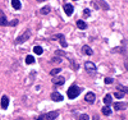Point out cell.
I'll return each instance as SVG.
<instances>
[{"mask_svg": "<svg viewBox=\"0 0 128 120\" xmlns=\"http://www.w3.org/2000/svg\"><path fill=\"white\" fill-rule=\"evenodd\" d=\"M95 9H105V10H109V4L105 1V0H94L92 1Z\"/></svg>", "mask_w": 128, "mask_h": 120, "instance_id": "cell-5", "label": "cell"}, {"mask_svg": "<svg viewBox=\"0 0 128 120\" xmlns=\"http://www.w3.org/2000/svg\"><path fill=\"white\" fill-rule=\"evenodd\" d=\"M12 6L16 10H20V8H22V3H20V0H12Z\"/></svg>", "mask_w": 128, "mask_h": 120, "instance_id": "cell-18", "label": "cell"}, {"mask_svg": "<svg viewBox=\"0 0 128 120\" xmlns=\"http://www.w3.org/2000/svg\"><path fill=\"white\" fill-rule=\"evenodd\" d=\"M31 37H32V31L28 28V29H26L20 36H18V37L16 38V43H17V45H20V43H23V42L28 41Z\"/></svg>", "mask_w": 128, "mask_h": 120, "instance_id": "cell-1", "label": "cell"}, {"mask_svg": "<svg viewBox=\"0 0 128 120\" xmlns=\"http://www.w3.org/2000/svg\"><path fill=\"white\" fill-rule=\"evenodd\" d=\"M64 83H66V78L64 77H54V79H52V84L55 87H60Z\"/></svg>", "mask_w": 128, "mask_h": 120, "instance_id": "cell-8", "label": "cell"}, {"mask_svg": "<svg viewBox=\"0 0 128 120\" xmlns=\"http://www.w3.org/2000/svg\"><path fill=\"white\" fill-rule=\"evenodd\" d=\"M55 54H56V55H62V56H66V58H68V60L70 61V64H72V67L73 68H76V69H74V70H77L78 68H80V65L76 63V61H74V59L72 58V55H69V54H67L66 51H62V50H56L55 51Z\"/></svg>", "mask_w": 128, "mask_h": 120, "instance_id": "cell-4", "label": "cell"}, {"mask_svg": "<svg viewBox=\"0 0 128 120\" xmlns=\"http://www.w3.org/2000/svg\"><path fill=\"white\" fill-rule=\"evenodd\" d=\"M116 88H118L119 91H122V93H124V95H127V92H128L127 87H124V86H120V84H118V86H116Z\"/></svg>", "mask_w": 128, "mask_h": 120, "instance_id": "cell-23", "label": "cell"}, {"mask_svg": "<svg viewBox=\"0 0 128 120\" xmlns=\"http://www.w3.org/2000/svg\"><path fill=\"white\" fill-rule=\"evenodd\" d=\"M114 81H113V78H110V77H108V78H105V83L106 84H112Z\"/></svg>", "mask_w": 128, "mask_h": 120, "instance_id": "cell-29", "label": "cell"}, {"mask_svg": "<svg viewBox=\"0 0 128 120\" xmlns=\"http://www.w3.org/2000/svg\"><path fill=\"white\" fill-rule=\"evenodd\" d=\"M50 97H51V100H52V101H55V102H60V101L64 100V99H63V96H62L58 91H54V92L50 95Z\"/></svg>", "mask_w": 128, "mask_h": 120, "instance_id": "cell-10", "label": "cell"}, {"mask_svg": "<svg viewBox=\"0 0 128 120\" xmlns=\"http://www.w3.org/2000/svg\"><path fill=\"white\" fill-rule=\"evenodd\" d=\"M19 23L18 22V19H14V20H12V22H9V27H13V26H17Z\"/></svg>", "mask_w": 128, "mask_h": 120, "instance_id": "cell-27", "label": "cell"}, {"mask_svg": "<svg viewBox=\"0 0 128 120\" xmlns=\"http://www.w3.org/2000/svg\"><path fill=\"white\" fill-rule=\"evenodd\" d=\"M8 106H9V97L4 95V96L2 97V107L4 109V110H6Z\"/></svg>", "mask_w": 128, "mask_h": 120, "instance_id": "cell-14", "label": "cell"}, {"mask_svg": "<svg viewBox=\"0 0 128 120\" xmlns=\"http://www.w3.org/2000/svg\"><path fill=\"white\" fill-rule=\"evenodd\" d=\"M127 109V104L126 102H115L114 104V110H126Z\"/></svg>", "mask_w": 128, "mask_h": 120, "instance_id": "cell-13", "label": "cell"}, {"mask_svg": "<svg viewBox=\"0 0 128 120\" xmlns=\"http://www.w3.org/2000/svg\"><path fill=\"white\" fill-rule=\"evenodd\" d=\"M90 15H91V10H90V9H84V10H83V17H84V18H88Z\"/></svg>", "mask_w": 128, "mask_h": 120, "instance_id": "cell-26", "label": "cell"}, {"mask_svg": "<svg viewBox=\"0 0 128 120\" xmlns=\"http://www.w3.org/2000/svg\"><path fill=\"white\" fill-rule=\"evenodd\" d=\"M84 69H86L87 72H96L98 67H96L95 63H92V61H86L84 63Z\"/></svg>", "mask_w": 128, "mask_h": 120, "instance_id": "cell-9", "label": "cell"}, {"mask_svg": "<svg viewBox=\"0 0 128 120\" xmlns=\"http://www.w3.org/2000/svg\"><path fill=\"white\" fill-rule=\"evenodd\" d=\"M0 26L2 27H9V20L5 15V13L0 9Z\"/></svg>", "mask_w": 128, "mask_h": 120, "instance_id": "cell-7", "label": "cell"}, {"mask_svg": "<svg viewBox=\"0 0 128 120\" xmlns=\"http://www.w3.org/2000/svg\"><path fill=\"white\" fill-rule=\"evenodd\" d=\"M34 52L37 54V55H41V54L44 52V49H42L41 46H35V47H34Z\"/></svg>", "mask_w": 128, "mask_h": 120, "instance_id": "cell-22", "label": "cell"}, {"mask_svg": "<svg viewBox=\"0 0 128 120\" xmlns=\"http://www.w3.org/2000/svg\"><path fill=\"white\" fill-rule=\"evenodd\" d=\"M101 111H102V114L104 115H106V116H109V115H112V113H113V110H112V107L109 106V105H105L102 109H101Z\"/></svg>", "mask_w": 128, "mask_h": 120, "instance_id": "cell-16", "label": "cell"}, {"mask_svg": "<svg viewBox=\"0 0 128 120\" xmlns=\"http://www.w3.org/2000/svg\"><path fill=\"white\" fill-rule=\"evenodd\" d=\"M74 1H77V0H74Z\"/></svg>", "mask_w": 128, "mask_h": 120, "instance_id": "cell-34", "label": "cell"}, {"mask_svg": "<svg viewBox=\"0 0 128 120\" xmlns=\"http://www.w3.org/2000/svg\"><path fill=\"white\" fill-rule=\"evenodd\" d=\"M112 99H113V97H112V95H110V93L105 95V96H104V104H105V105H110V104L113 102V100H112Z\"/></svg>", "mask_w": 128, "mask_h": 120, "instance_id": "cell-19", "label": "cell"}, {"mask_svg": "<svg viewBox=\"0 0 128 120\" xmlns=\"http://www.w3.org/2000/svg\"><path fill=\"white\" fill-rule=\"evenodd\" d=\"M62 72V69L60 68H55V69H52L51 72H50V75H52V77H55V75L58 74V73H60Z\"/></svg>", "mask_w": 128, "mask_h": 120, "instance_id": "cell-24", "label": "cell"}, {"mask_svg": "<svg viewBox=\"0 0 128 120\" xmlns=\"http://www.w3.org/2000/svg\"><path fill=\"white\" fill-rule=\"evenodd\" d=\"M51 40H59V42H60V45H62V47H64V49H67L68 47V43H67V41H66V36H64L63 33H56V35H54L51 37Z\"/></svg>", "mask_w": 128, "mask_h": 120, "instance_id": "cell-6", "label": "cell"}, {"mask_svg": "<svg viewBox=\"0 0 128 120\" xmlns=\"http://www.w3.org/2000/svg\"><path fill=\"white\" fill-rule=\"evenodd\" d=\"M17 120H23V119H22V118H18V119H17Z\"/></svg>", "mask_w": 128, "mask_h": 120, "instance_id": "cell-33", "label": "cell"}, {"mask_svg": "<svg viewBox=\"0 0 128 120\" xmlns=\"http://www.w3.org/2000/svg\"><path fill=\"white\" fill-rule=\"evenodd\" d=\"M81 92H82V88H81V87H78V86H76V84H73V86L69 87V90H68V97L73 100V99H76V97H78Z\"/></svg>", "mask_w": 128, "mask_h": 120, "instance_id": "cell-2", "label": "cell"}, {"mask_svg": "<svg viewBox=\"0 0 128 120\" xmlns=\"http://www.w3.org/2000/svg\"><path fill=\"white\" fill-rule=\"evenodd\" d=\"M37 3H41V1H46V0H36Z\"/></svg>", "mask_w": 128, "mask_h": 120, "instance_id": "cell-32", "label": "cell"}, {"mask_svg": "<svg viewBox=\"0 0 128 120\" xmlns=\"http://www.w3.org/2000/svg\"><path fill=\"white\" fill-rule=\"evenodd\" d=\"M76 24H77V28H78V29H82V31L87 28V23H86L84 20H82V19H78Z\"/></svg>", "mask_w": 128, "mask_h": 120, "instance_id": "cell-15", "label": "cell"}, {"mask_svg": "<svg viewBox=\"0 0 128 120\" xmlns=\"http://www.w3.org/2000/svg\"><path fill=\"white\" fill-rule=\"evenodd\" d=\"M124 96H126V95L122 93V92H115V97H116V99H123Z\"/></svg>", "mask_w": 128, "mask_h": 120, "instance_id": "cell-28", "label": "cell"}, {"mask_svg": "<svg viewBox=\"0 0 128 120\" xmlns=\"http://www.w3.org/2000/svg\"><path fill=\"white\" fill-rule=\"evenodd\" d=\"M40 12H41V14H44V15H46V14H49L50 12H51V8L48 5V6H44V8H41V10H40Z\"/></svg>", "mask_w": 128, "mask_h": 120, "instance_id": "cell-20", "label": "cell"}, {"mask_svg": "<svg viewBox=\"0 0 128 120\" xmlns=\"http://www.w3.org/2000/svg\"><path fill=\"white\" fill-rule=\"evenodd\" d=\"M84 100H86V102H88V104H94L95 100H96V96H95L94 92H87L86 96H84Z\"/></svg>", "mask_w": 128, "mask_h": 120, "instance_id": "cell-11", "label": "cell"}, {"mask_svg": "<svg viewBox=\"0 0 128 120\" xmlns=\"http://www.w3.org/2000/svg\"><path fill=\"white\" fill-rule=\"evenodd\" d=\"M94 120H99V116H98V115H95V116H94Z\"/></svg>", "mask_w": 128, "mask_h": 120, "instance_id": "cell-31", "label": "cell"}, {"mask_svg": "<svg viewBox=\"0 0 128 120\" xmlns=\"http://www.w3.org/2000/svg\"><path fill=\"white\" fill-rule=\"evenodd\" d=\"M59 116V111H50V113H45V114H41L36 120H54Z\"/></svg>", "mask_w": 128, "mask_h": 120, "instance_id": "cell-3", "label": "cell"}, {"mask_svg": "<svg viewBox=\"0 0 128 120\" xmlns=\"http://www.w3.org/2000/svg\"><path fill=\"white\" fill-rule=\"evenodd\" d=\"M64 12H66V14H67L68 17H70V15L73 14V12H74L73 5H72V4H66V5H64Z\"/></svg>", "mask_w": 128, "mask_h": 120, "instance_id": "cell-12", "label": "cell"}, {"mask_svg": "<svg viewBox=\"0 0 128 120\" xmlns=\"http://www.w3.org/2000/svg\"><path fill=\"white\" fill-rule=\"evenodd\" d=\"M34 63H35V58L32 56V55H27L26 56V64L31 65V64H34Z\"/></svg>", "mask_w": 128, "mask_h": 120, "instance_id": "cell-21", "label": "cell"}, {"mask_svg": "<svg viewBox=\"0 0 128 120\" xmlns=\"http://www.w3.org/2000/svg\"><path fill=\"white\" fill-rule=\"evenodd\" d=\"M78 120H90V116L87 114H81L78 116Z\"/></svg>", "mask_w": 128, "mask_h": 120, "instance_id": "cell-25", "label": "cell"}, {"mask_svg": "<svg viewBox=\"0 0 128 120\" xmlns=\"http://www.w3.org/2000/svg\"><path fill=\"white\" fill-rule=\"evenodd\" d=\"M52 61H56V63H60V61H62V59H60V58H52Z\"/></svg>", "mask_w": 128, "mask_h": 120, "instance_id": "cell-30", "label": "cell"}, {"mask_svg": "<svg viewBox=\"0 0 128 120\" xmlns=\"http://www.w3.org/2000/svg\"><path fill=\"white\" fill-rule=\"evenodd\" d=\"M82 52L83 54H86V55H88V56H91L92 54H94V50L90 47V46H87V45H84L83 47H82Z\"/></svg>", "mask_w": 128, "mask_h": 120, "instance_id": "cell-17", "label": "cell"}]
</instances>
